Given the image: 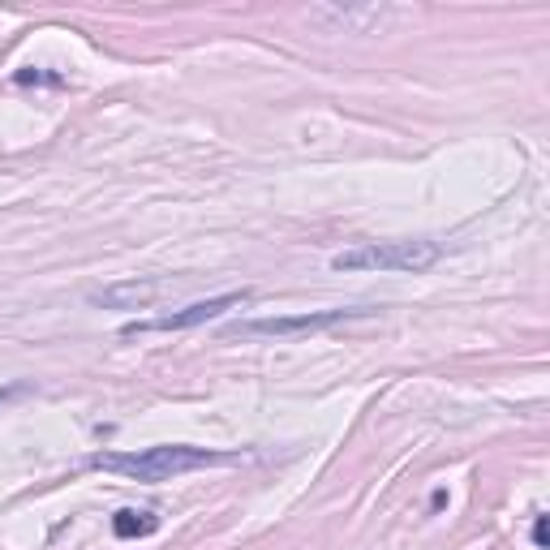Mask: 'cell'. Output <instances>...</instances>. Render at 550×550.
<instances>
[{
    "label": "cell",
    "mask_w": 550,
    "mask_h": 550,
    "mask_svg": "<svg viewBox=\"0 0 550 550\" xmlns=\"http://www.w3.org/2000/svg\"><path fill=\"white\" fill-rule=\"evenodd\" d=\"M237 452H211V447H190V443H164V447H147V452H95L86 465L104 469V473H121L134 482H172L181 473L194 469H211V465H233Z\"/></svg>",
    "instance_id": "6da1fadb"
},
{
    "label": "cell",
    "mask_w": 550,
    "mask_h": 550,
    "mask_svg": "<svg viewBox=\"0 0 550 550\" xmlns=\"http://www.w3.org/2000/svg\"><path fill=\"white\" fill-rule=\"evenodd\" d=\"M443 258L439 241H370L331 258L336 271H426Z\"/></svg>",
    "instance_id": "7a4b0ae2"
},
{
    "label": "cell",
    "mask_w": 550,
    "mask_h": 550,
    "mask_svg": "<svg viewBox=\"0 0 550 550\" xmlns=\"http://www.w3.org/2000/svg\"><path fill=\"white\" fill-rule=\"evenodd\" d=\"M370 310H306V314H275V318H245V323H233L224 336H241V340H254V336H314V331H327V327H340L349 318H366Z\"/></svg>",
    "instance_id": "3957f363"
},
{
    "label": "cell",
    "mask_w": 550,
    "mask_h": 550,
    "mask_svg": "<svg viewBox=\"0 0 550 550\" xmlns=\"http://www.w3.org/2000/svg\"><path fill=\"white\" fill-rule=\"evenodd\" d=\"M245 301H250V288H241V293H224V297H207V301H194V306H185V310H172V314H159V318H138V323H125L121 336L134 340V336H147V331H190V327H202V323H211V318H220L224 310L245 306Z\"/></svg>",
    "instance_id": "277c9868"
},
{
    "label": "cell",
    "mask_w": 550,
    "mask_h": 550,
    "mask_svg": "<svg viewBox=\"0 0 550 550\" xmlns=\"http://www.w3.org/2000/svg\"><path fill=\"white\" fill-rule=\"evenodd\" d=\"M159 293H164V280H125V284L99 288V293H91V301L108 310H138V306H151Z\"/></svg>",
    "instance_id": "5b68a950"
},
{
    "label": "cell",
    "mask_w": 550,
    "mask_h": 550,
    "mask_svg": "<svg viewBox=\"0 0 550 550\" xmlns=\"http://www.w3.org/2000/svg\"><path fill=\"white\" fill-rule=\"evenodd\" d=\"M112 533H117L121 542H134V538H151V533H159V516L147 512V508H125L112 516Z\"/></svg>",
    "instance_id": "8992f818"
},
{
    "label": "cell",
    "mask_w": 550,
    "mask_h": 550,
    "mask_svg": "<svg viewBox=\"0 0 550 550\" xmlns=\"http://www.w3.org/2000/svg\"><path fill=\"white\" fill-rule=\"evenodd\" d=\"M18 82H22V86H35V82H48V86H56V82H61V74H39V69H22Z\"/></svg>",
    "instance_id": "52a82bcc"
},
{
    "label": "cell",
    "mask_w": 550,
    "mask_h": 550,
    "mask_svg": "<svg viewBox=\"0 0 550 550\" xmlns=\"http://www.w3.org/2000/svg\"><path fill=\"white\" fill-rule=\"evenodd\" d=\"M533 542H538V550H546V516H538V525H533Z\"/></svg>",
    "instance_id": "ba28073f"
},
{
    "label": "cell",
    "mask_w": 550,
    "mask_h": 550,
    "mask_svg": "<svg viewBox=\"0 0 550 550\" xmlns=\"http://www.w3.org/2000/svg\"><path fill=\"white\" fill-rule=\"evenodd\" d=\"M18 392H22V387H0V404H5V400H13Z\"/></svg>",
    "instance_id": "9c48e42d"
}]
</instances>
